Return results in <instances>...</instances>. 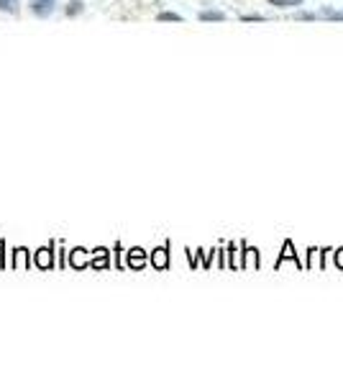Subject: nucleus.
I'll list each match as a JSON object with an SVG mask.
<instances>
[{
  "label": "nucleus",
  "instance_id": "obj_1",
  "mask_svg": "<svg viewBox=\"0 0 343 384\" xmlns=\"http://www.w3.org/2000/svg\"><path fill=\"white\" fill-rule=\"evenodd\" d=\"M272 6H277V8H297V6H302V0H269Z\"/></svg>",
  "mask_w": 343,
  "mask_h": 384
},
{
  "label": "nucleus",
  "instance_id": "obj_2",
  "mask_svg": "<svg viewBox=\"0 0 343 384\" xmlns=\"http://www.w3.org/2000/svg\"><path fill=\"white\" fill-rule=\"evenodd\" d=\"M203 21H223V13H203Z\"/></svg>",
  "mask_w": 343,
  "mask_h": 384
},
{
  "label": "nucleus",
  "instance_id": "obj_4",
  "mask_svg": "<svg viewBox=\"0 0 343 384\" xmlns=\"http://www.w3.org/2000/svg\"><path fill=\"white\" fill-rule=\"evenodd\" d=\"M0 6H3V8H11V6H13V0H0Z\"/></svg>",
  "mask_w": 343,
  "mask_h": 384
},
{
  "label": "nucleus",
  "instance_id": "obj_5",
  "mask_svg": "<svg viewBox=\"0 0 343 384\" xmlns=\"http://www.w3.org/2000/svg\"><path fill=\"white\" fill-rule=\"evenodd\" d=\"M338 264H341V267H343V251H341V254H338Z\"/></svg>",
  "mask_w": 343,
  "mask_h": 384
},
{
  "label": "nucleus",
  "instance_id": "obj_3",
  "mask_svg": "<svg viewBox=\"0 0 343 384\" xmlns=\"http://www.w3.org/2000/svg\"><path fill=\"white\" fill-rule=\"evenodd\" d=\"M162 18H164V21H179V16H174V13H164Z\"/></svg>",
  "mask_w": 343,
  "mask_h": 384
}]
</instances>
